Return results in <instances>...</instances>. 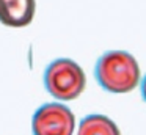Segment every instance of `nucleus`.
Listing matches in <instances>:
<instances>
[{"instance_id": "f257e3e1", "label": "nucleus", "mask_w": 146, "mask_h": 135, "mask_svg": "<svg viewBox=\"0 0 146 135\" xmlns=\"http://www.w3.org/2000/svg\"><path fill=\"white\" fill-rule=\"evenodd\" d=\"M96 80L110 93H129L140 83V66L126 50H108L98 60Z\"/></svg>"}, {"instance_id": "f03ea898", "label": "nucleus", "mask_w": 146, "mask_h": 135, "mask_svg": "<svg viewBox=\"0 0 146 135\" xmlns=\"http://www.w3.org/2000/svg\"><path fill=\"white\" fill-rule=\"evenodd\" d=\"M46 90L58 100H72L82 94L86 86L83 69L69 58H58L47 66L44 72Z\"/></svg>"}, {"instance_id": "7ed1b4c3", "label": "nucleus", "mask_w": 146, "mask_h": 135, "mask_svg": "<svg viewBox=\"0 0 146 135\" xmlns=\"http://www.w3.org/2000/svg\"><path fill=\"white\" fill-rule=\"evenodd\" d=\"M76 118L66 105L58 102L44 104L33 115L32 129L35 135H72Z\"/></svg>"}, {"instance_id": "20e7f679", "label": "nucleus", "mask_w": 146, "mask_h": 135, "mask_svg": "<svg viewBox=\"0 0 146 135\" xmlns=\"http://www.w3.org/2000/svg\"><path fill=\"white\" fill-rule=\"evenodd\" d=\"M36 0H0V24L7 27H27L35 17Z\"/></svg>"}, {"instance_id": "39448f33", "label": "nucleus", "mask_w": 146, "mask_h": 135, "mask_svg": "<svg viewBox=\"0 0 146 135\" xmlns=\"http://www.w3.org/2000/svg\"><path fill=\"white\" fill-rule=\"evenodd\" d=\"M77 135H121V132L108 116L94 113L80 121Z\"/></svg>"}, {"instance_id": "423d86ee", "label": "nucleus", "mask_w": 146, "mask_h": 135, "mask_svg": "<svg viewBox=\"0 0 146 135\" xmlns=\"http://www.w3.org/2000/svg\"><path fill=\"white\" fill-rule=\"evenodd\" d=\"M141 96H143V99L146 100V75H145V78H143V82H141Z\"/></svg>"}]
</instances>
